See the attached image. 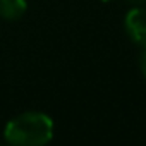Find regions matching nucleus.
<instances>
[{"label": "nucleus", "instance_id": "obj_5", "mask_svg": "<svg viewBox=\"0 0 146 146\" xmlns=\"http://www.w3.org/2000/svg\"><path fill=\"white\" fill-rule=\"evenodd\" d=\"M103 2H113V0H103ZM122 2H129V4L141 5V4H146V0H122Z\"/></svg>", "mask_w": 146, "mask_h": 146}, {"label": "nucleus", "instance_id": "obj_3", "mask_svg": "<svg viewBox=\"0 0 146 146\" xmlns=\"http://www.w3.org/2000/svg\"><path fill=\"white\" fill-rule=\"evenodd\" d=\"M28 11L26 0H0V17L5 21L21 19Z\"/></svg>", "mask_w": 146, "mask_h": 146}, {"label": "nucleus", "instance_id": "obj_2", "mask_svg": "<svg viewBox=\"0 0 146 146\" xmlns=\"http://www.w3.org/2000/svg\"><path fill=\"white\" fill-rule=\"evenodd\" d=\"M124 29L134 45L146 48V7H132L124 17Z\"/></svg>", "mask_w": 146, "mask_h": 146}, {"label": "nucleus", "instance_id": "obj_1", "mask_svg": "<svg viewBox=\"0 0 146 146\" xmlns=\"http://www.w3.org/2000/svg\"><path fill=\"white\" fill-rule=\"evenodd\" d=\"M4 139L14 146H43L53 139V120L43 112H23L4 129Z\"/></svg>", "mask_w": 146, "mask_h": 146}, {"label": "nucleus", "instance_id": "obj_4", "mask_svg": "<svg viewBox=\"0 0 146 146\" xmlns=\"http://www.w3.org/2000/svg\"><path fill=\"white\" fill-rule=\"evenodd\" d=\"M139 69H141V74L146 79V48H143V53L139 57Z\"/></svg>", "mask_w": 146, "mask_h": 146}]
</instances>
